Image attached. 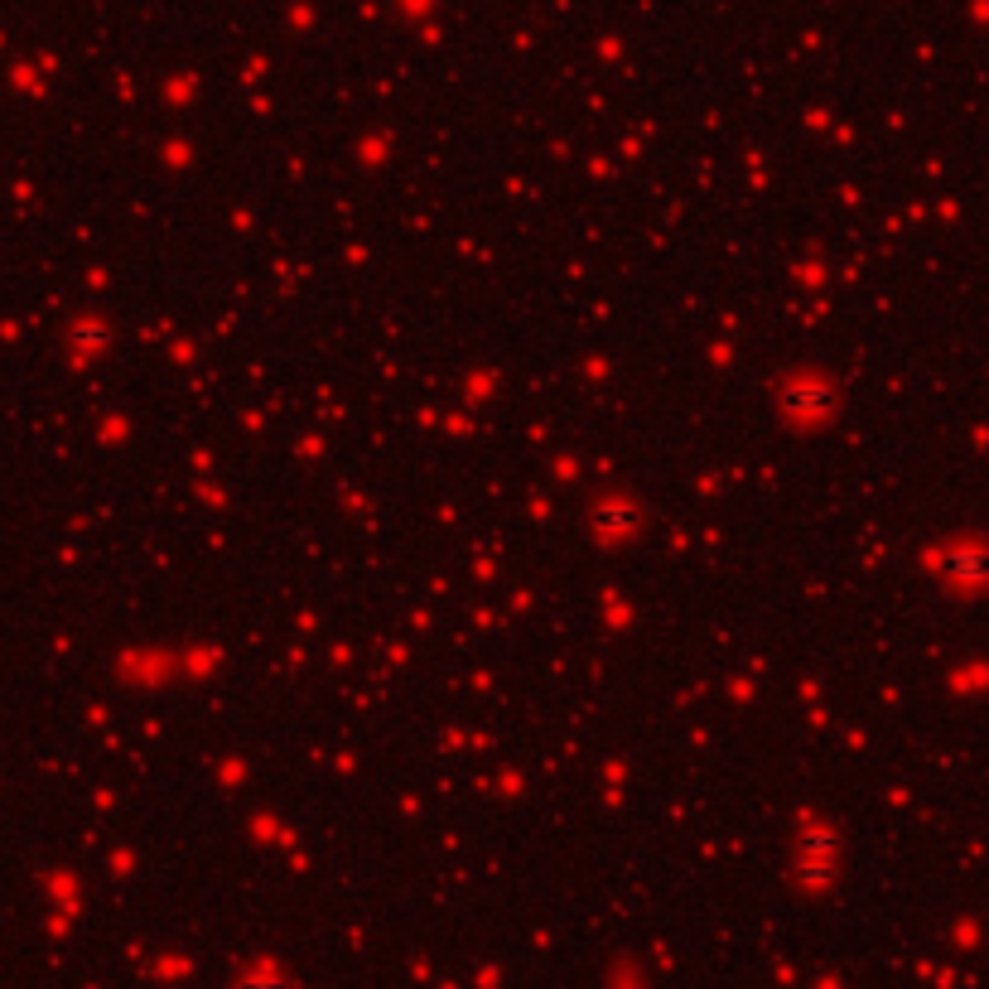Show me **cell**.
<instances>
[{
    "mask_svg": "<svg viewBox=\"0 0 989 989\" xmlns=\"http://www.w3.org/2000/svg\"><path fill=\"white\" fill-rule=\"evenodd\" d=\"M825 401H830V391H816L811 382H792L787 386V406L797 415H811V411H821Z\"/></svg>",
    "mask_w": 989,
    "mask_h": 989,
    "instance_id": "obj_1",
    "label": "cell"
}]
</instances>
